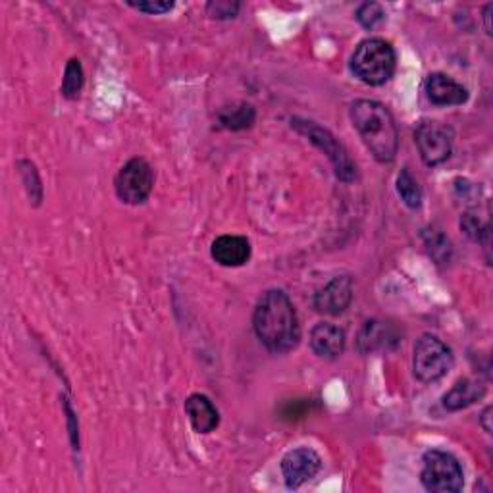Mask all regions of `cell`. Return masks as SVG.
I'll list each match as a JSON object with an SVG mask.
<instances>
[{
  "label": "cell",
  "mask_w": 493,
  "mask_h": 493,
  "mask_svg": "<svg viewBox=\"0 0 493 493\" xmlns=\"http://www.w3.org/2000/svg\"><path fill=\"white\" fill-rule=\"evenodd\" d=\"M320 467H322L320 455L313 450H308V447H299V450L289 451L282 459V474L285 486L289 489H297L303 484L311 482L320 472Z\"/></svg>",
  "instance_id": "cell-9"
},
{
  "label": "cell",
  "mask_w": 493,
  "mask_h": 493,
  "mask_svg": "<svg viewBox=\"0 0 493 493\" xmlns=\"http://www.w3.org/2000/svg\"><path fill=\"white\" fill-rule=\"evenodd\" d=\"M424 92L436 106H459L469 101V91L445 73H430L424 82Z\"/></svg>",
  "instance_id": "cell-11"
},
{
  "label": "cell",
  "mask_w": 493,
  "mask_h": 493,
  "mask_svg": "<svg viewBox=\"0 0 493 493\" xmlns=\"http://www.w3.org/2000/svg\"><path fill=\"white\" fill-rule=\"evenodd\" d=\"M395 51L393 46L378 37L362 41L351 58V70L366 85H383L395 73Z\"/></svg>",
  "instance_id": "cell-3"
},
{
  "label": "cell",
  "mask_w": 493,
  "mask_h": 493,
  "mask_svg": "<svg viewBox=\"0 0 493 493\" xmlns=\"http://www.w3.org/2000/svg\"><path fill=\"white\" fill-rule=\"evenodd\" d=\"M486 395V385L482 382H476L470 378L459 380L453 388L443 395V407L447 411H460L474 405L476 401H480Z\"/></svg>",
  "instance_id": "cell-15"
},
{
  "label": "cell",
  "mask_w": 493,
  "mask_h": 493,
  "mask_svg": "<svg viewBox=\"0 0 493 493\" xmlns=\"http://www.w3.org/2000/svg\"><path fill=\"white\" fill-rule=\"evenodd\" d=\"M414 141L426 166H440L451 157L453 131L438 120H422L414 130Z\"/></svg>",
  "instance_id": "cell-7"
},
{
  "label": "cell",
  "mask_w": 493,
  "mask_h": 493,
  "mask_svg": "<svg viewBox=\"0 0 493 493\" xmlns=\"http://www.w3.org/2000/svg\"><path fill=\"white\" fill-rule=\"evenodd\" d=\"M397 193L403 198V203L409 208H419L422 203V191L420 185L412 178L407 168L401 169V174L397 176Z\"/></svg>",
  "instance_id": "cell-17"
},
{
  "label": "cell",
  "mask_w": 493,
  "mask_h": 493,
  "mask_svg": "<svg viewBox=\"0 0 493 493\" xmlns=\"http://www.w3.org/2000/svg\"><path fill=\"white\" fill-rule=\"evenodd\" d=\"M453 351L436 335H422L414 345V376L424 383L441 380L453 368Z\"/></svg>",
  "instance_id": "cell-4"
},
{
  "label": "cell",
  "mask_w": 493,
  "mask_h": 493,
  "mask_svg": "<svg viewBox=\"0 0 493 493\" xmlns=\"http://www.w3.org/2000/svg\"><path fill=\"white\" fill-rule=\"evenodd\" d=\"M212 258L227 268L243 266L251 258V243L241 236H222L212 243Z\"/></svg>",
  "instance_id": "cell-13"
},
{
  "label": "cell",
  "mask_w": 493,
  "mask_h": 493,
  "mask_svg": "<svg viewBox=\"0 0 493 493\" xmlns=\"http://www.w3.org/2000/svg\"><path fill=\"white\" fill-rule=\"evenodd\" d=\"M253 328L260 343L277 354L295 349L301 339L295 306L280 289H270L260 297L253 314Z\"/></svg>",
  "instance_id": "cell-1"
},
{
  "label": "cell",
  "mask_w": 493,
  "mask_h": 493,
  "mask_svg": "<svg viewBox=\"0 0 493 493\" xmlns=\"http://www.w3.org/2000/svg\"><path fill=\"white\" fill-rule=\"evenodd\" d=\"M424 467L420 480L428 491L434 493H455L465 486L460 462L447 451L431 450L422 459Z\"/></svg>",
  "instance_id": "cell-5"
},
{
  "label": "cell",
  "mask_w": 493,
  "mask_h": 493,
  "mask_svg": "<svg viewBox=\"0 0 493 493\" xmlns=\"http://www.w3.org/2000/svg\"><path fill=\"white\" fill-rule=\"evenodd\" d=\"M392 339H393V335L385 324H382L378 320H368L359 334L357 345H359L361 353H374L378 349L388 347Z\"/></svg>",
  "instance_id": "cell-16"
},
{
  "label": "cell",
  "mask_w": 493,
  "mask_h": 493,
  "mask_svg": "<svg viewBox=\"0 0 493 493\" xmlns=\"http://www.w3.org/2000/svg\"><path fill=\"white\" fill-rule=\"evenodd\" d=\"M311 347L320 359L334 361L342 357L345 349V334L342 328L334 326V324H316L311 332Z\"/></svg>",
  "instance_id": "cell-12"
},
{
  "label": "cell",
  "mask_w": 493,
  "mask_h": 493,
  "mask_svg": "<svg viewBox=\"0 0 493 493\" xmlns=\"http://www.w3.org/2000/svg\"><path fill=\"white\" fill-rule=\"evenodd\" d=\"M460 227L474 241H480L482 234L488 236V226H484L480 220H478V216H474V214H465V216H462Z\"/></svg>",
  "instance_id": "cell-22"
},
{
  "label": "cell",
  "mask_w": 493,
  "mask_h": 493,
  "mask_svg": "<svg viewBox=\"0 0 493 493\" xmlns=\"http://www.w3.org/2000/svg\"><path fill=\"white\" fill-rule=\"evenodd\" d=\"M491 407H488L484 412H482V426H484V430L488 431V434H491V426H489V419H491Z\"/></svg>",
  "instance_id": "cell-26"
},
{
  "label": "cell",
  "mask_w": 493,
  "mask_h": 493,
  "mask_svg": "<svg viewBox=\"0 0 493 493\" xmlns=\"http://www.w3.org/2000/svg\"><path fill=\"white\" fill-rule=\"evenodd\" d=\"M154 185V172L147 160L131 159L123 166L114 181L116 195L128 205H141L149 198Z\"/></svg>",
  "instance_id": "cell-8"
},
{
  "label": "cell",
  "mask_w": 493,
  "mask_h": 493,
  "mask_svg": "<svg viewBox=\"0 0 493 493\" xmlns=\"http://www.w3.org/2000/svg\"><path fill=\"white\" fill-rule=\"evenodd\" d=\"M351 121L378 162H392L395 159L399 131L392 112L382 102L366 99L353 102Z\"/></svg>",
  "instance_id": "cell-2"
},
{
  "label": "cell",
  "mask_w": 493,
  "mask_h": 493,
  "mask_svg": "<svg viewBox=\"0 0 493 493\" xmlns=\"http://www.w3.org/2000/svg\"><path fill=\"white\" fill-rule=\"evenodd\" d=\"M357 20L362 27L366 29H376L383 20H385V14L382 10L380 5L376 3H366L359 8L357 12Z\"/></svg>",
  "instance_id": "cell-20"
},
{
  "label": "cell",
  "mask_w": 493,
  "mask_h": 493,
  "mask_svg": "<svg viewBox=\"0 0 493 493\" xmlns=\"http://www.w3.org/2000/svg\"><path fill=\"white\" fill-rule=\"evenodd\" d=\"M353 280L349 276H337L314 295V308L320 314H343L353 301Z\"/></svg>",
  "instance_id": "cell-10"
},
{
  "label": "cell",
  "mask_w": 493,
  "mask_h": 493,
  "mask_svg": "<svg viewBox=\"0 0 493 493\" xmlns=\"http://www.w3.org/2000/svg\"><path fill=\"white\" fill-rule=\"evenodd\" d=\"M222 126L227 130H246L255 121V108L251 104H239L237 108H227L220 114Z\"/></svg>",
  "instance_id": "cell-18"
},
{
  "label": "cell",
  "mask_w": 493,
  "mask_h": 493,
  "mask_svg": "<svg viewBox=\"0 0 493 493\" xmlns=\"http://www.w3.org/2000/svg\"><path fill=\"white\" fill-rule=\"evenodd\" d=\"M291 126L295 128L301 135H304L308 141H311L314 147H318L324 154H326L330 162L334 164L335 176L339 179L353 181L354 178H357V168H354L353 160L349 159L345 147L339 143L326 128H320L318 123H314V121H306V120H299V118H293Z\"/></svg>",
  "instance_id": "cell-6"
},
{
  "label": "cell",
  "mask_w": 493,
  "mask_h": 493,
  "mask_svg": "<svg viewBox=\"0 0 493 493\" xmlns=\"http://www.w3.org/2000/svg\"><path fill=\"white\" fill-rule=\"evenodd\" d=\"M426 245H428L430 253L434 255V256L438 255V251H441L443 256L450 258V253H451V249H450V241H447L441 234H434V236H431V239H426Z\"/></svg>",
  "instance_id": "cell-24"
},
{
  "label": "cell",
  "mask_w": 493,
  "mask_h": 493,
  "mask_svg": "<svg viewBox=\"0 0 493 493\" xmlns=\"http://www.w3.org/2000/svg\"><path fill=\"white\" fill-rule=\"evenodd\" d=\"M185 412H188L191 426L198 434H210L216 426L220 424L218 409L212 405V401L207 395L195 393L185 401Z\"/></svg>",
  "instance_id": "cell-14"
},
{
  "label": "cell",
  "mask_w": 493,
  "mask_h": 493,
  "mask_svg": "<svg viewBox=\"0 0 493 493\" xmlns=\"http://www.w3.org/2000/svg\"><path fill=\"white\" fill-rule=\"evenodd\" d=\"M131 8L145 14H166L174 8V3H128Z\"/></svg>",
  "instance_id": "cell-23"
},
{
  "label": "cell",
  "mask_w": 493,
  "mask_h": 493,
  "mask_svg": "<svg viewBox=\"0 0 493 493\" xmlns=\"http://www.w3.org/2000/svg\"><path fill=\"white\" fill-rule=\"evenodd\" d=\"M239 8H241L239 3H229V0H216V3H208L207 6L212 18H218V20L236 18Z\"/></svg>",
  "instance_id": "cell-21"
},
{
  "label": "cell",
  "mask_w": 493,
  "mask_h": 493,
  "mask_svg": "<svg viewBox=\"0 0 493 493\" xmlns=\"http://www.w3.org/2000/svg\"><path fill=\"white\" fill-rule=\"evenodd\" d=\"M83 87V68L80 60L72 58L64 72V82H62V95L66 99H77L80 97V91Z\"/></svg>",
  "instance_id": "cell-19"
},
{
  "label": "cell",
  "mask_w": 493,
  "mask_h": 493,
  "mask_svg": "<svg viewBox=\"0 0 493 493\" xmlns=\"http://www.w3.org/2000/svg\"><path fill=\"white\" fill-rule=\"evenodd\" d=\"M491 10H493V5H488L484 8V20H486V34L491 35Z\"/></svg>",
  "instance_id": "cell-25"
}]
</instances>
